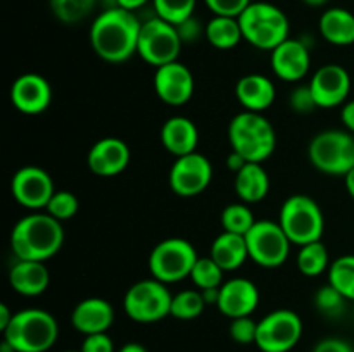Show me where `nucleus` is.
Returning a JSON list of instances; mask_svg holds the SVG:
<instances>
[{
    "instance_id": "1",
    "label": "nucleus",
    "mask_w": 354,
    "mask_h": 352,
    "mask_svg": "<svg viewBox=\"0 0 354 352\" xmlns=\"http://www.w3.org/2000/svg\"><path fill=\"white\" fill-rule=\"evenodd\" d=\"M140 28L135 12L118 6L109 7L93 19L90 43L100 59L120 64L137 54Z\"/></svg>"
},
{
    "instance_id": "2",
    "label": "nucleus",
    "mask_w": 354,
    "mask_h": 352,
    "mask_svg": "<svg viewBox=\"0 0 354 352\" xmlns=\"http://www.w3.org/2000/svg\"><path fill=\"white\" fill-rule=\"evenodd\" d=\"M62 244L61 221L48 213L28 214L10 231V251L19 261H48L61 251Z\"/></svg>"
},
{
    "instance_id": "3",
    "label": "nucleus",
    "mask_w": 354,
    "mask_h": 352,
    "mask_svg": "<svg viewBox=\"0 0 354 352\" xmlns=\"http://www.w3.org/2000/svg\"><path fill=\"white\" fill-rule=\"evenodd\" d=\"M232 150L248 162H263L275 152L277 131L261 113H239L228 124Z\"/></svg>"
},
{
    "instance_id": "4",
    "label": "nucleus",
    "mask_w": 354,
    "mask_h": 352,
    "mask_svg": "<svg viewBox=\"0 0 354 352\" xmlns=\"http://www.w3.org/2000/svg\"><path fill=\"white\" fill-rule=\"evenodd\" d=\"M2 333L3 340L16 352H47L57 342L59 324L47 311L30 307L14 313Z\"/></svg>"
},
{
    "instance_id": "5",
    "label": "nucleus",
    "mask_w": 354,
    "mask_h": 352,
    "mask_svg": "<svg viewBox=\"0 0 354 352\" xmlns=\"http://www.w3.org/2000/svg\"><path fill=\"white\" fill-rule=\"evenodd\" d=\"M239 23L244 40L261 50L272 52L289 38V19L273 3L251 2L239 16Z\"/></svg>"
},
{
    "instance_id": "6",
    "label": "nucleus",
    "mask_w": 354,
    "mask_h": 352,
    "mask_svg": "<svg viewBox=\"0 0 354 352\" xmlns=\"http://www.w3.org/2000/svg\"><path fill=\"white\" fill-rule=\"evenodd\" d=\"M279 224L294 245L311 244L322 240L325 230L324 213L320 206L308 195H290L282 204Z\"/></svg>"
},
{
    "instance_id": "7",
    "label": "nucleus",
    "mask_w": 354,
    "mask_h": 352,
    "mask_svg": "<svg viewBox=\"0 0 354 352\" xmlns=\"http://www.w3.org/2000/svg\"><path fill=\"white\" fill-rule=\"evenodd\" d=\"M310 161L318 171L346 176L354 168V137L342 130H325L311 140Z\"/></svg>"
},
{
    "instance_id": "8",
    "label": "nucleus",
    "mask_w": 354,
    "mask_h": 352,
    "mask_svg": "<svg viewBox=\"0 0 354 352\" xmlns=\"http://www.w3.org/2000/svg\"><path fill=\"white\" fill-rule=\"evenodd\" d=\"M173 295L166 283L159 280H140L127 290L123 299L124 313L137 323H158L171 316Z\"/></svg>"
},
{
    "instance_id": "9",
    "label": "nucleus",
    "mask_w": 354,
    "mask_h": 352,
    "mask_svg": "<svg viewBox=\"0 0 354 352\" xmlns=\"http://www.w3.org/2000/svg\"><path fill=\"white\" fill-rule=\"evenodd\" d=\"M196 248L185 238H166L152 248L149 255V271L152 278L162 283H176L190 278L194 264L197 262Z\"/></svg>"
},
{
    "instance_id": "10",
    "label": "nucleus",
    "mask_w": 354,
    "mask_h": 352,
    "mask_svg": "<svg viewBox=\"0 0 354 352\" xmlns=\"http://www.w3.org/2000/svg\"><path fill=\"white\" fill-rule=\"evenodd\" d=\"M183 41L175 24L156 16L142 23L137 54L147 64L161 68L169 62L178 61Z\"/></svg>"
},
{
    "instance_id": "11",
    "label": "nucleus",
    "mask_w": 354,
    "mask_h": 352,
    "mask_svg": "<svg viewBox=\"0 0 354 352\" xmlns=\"http://www.w3.org/2000/svg\"><path fill=\"white\" fill-rule=\"evenodd\" d=\"M249 259L263 268H279L287 261L290 252L289 237L279 221H256L254 226L245 235Z\"/></svg>"
},
{
    "instance_id": "12",
    "label": "nucleus",
    "mask_w": 354,
    "mask_h": 352,
    "mask_svg": "<svg viewBox=\"0 0 354 352\" xmlns=\"http://www.w3.org/2000/svg\"><path fill=\"white\" fill-rule=\"evenodd\" d=\"M303 321L290 309H277L258 321L256 345L261 352H289L299 344Z\"/></svg>"
},
{
    "instance_id": "13",
    "label": "nucleus",
    "mask_w": 354,
    "mask_h": 352,
    "mask_svg": "<svg viewBox=\"0 0 354 352\" xmlns=\"http://www.w3.org/2000/svg\"><path fill=\"white\" fill-rule=\"evenodd\" d=\"M213 179V166L206 155L199 152L176 157L169 169V186L180 197H196L209 186Z\"/></svg>"
},
{
    "instance_id": "14",
    "label": "nucleus",
    "mask_w": 354,
    "mask_h": 352,
    "mask_svg": "<svg viewBox=\"0 0 354 352\" xmlns=\"http://www.w3.org/2000/svg\"><path fill=\"white\" fill-rule=\"evenodd\" d=\"M10 192L17 204L31 211L45 209L55 192L54 182L45 169L24 166L17 169L10 182Z\"/></svg>"
},
{
    "instance_id": "15",
    "label": "nucleus",
    "mask_w": 354,
    "mask_h": 352,
    "mask_svg": "<svg viewBox=\"0 0 354 352\" xmlns=\"http://www.w3.org/2000/svg\"><path fill=\"white\" fill-rule=\"evenodd\" d=\"M194 75L185 64L175 61L156 68L154 90L159 99L168 106H183L194 95Z\"/></svg>"
},
{
    "instance_id": "16",
    "label": "nucleus",
    "mask_w": 354,
    "mask_h": 352,
    "mask_svg": "<svg viewBox=\"0 0 354 352\" xmlns=\"http://www.w3.org/2000/svg\"><path fill=\"white\" fill-rule=\"evenodd\" d=\"M310 88L320 109H332L342 106L348 99L351 92V76L342 66L325 64L313 75Z\"/></svg>"
},
{
    "instance_id": "17",
    "label": "nucleus",
    "mask_w": 354,
    "mask_h": 352,
    "mask_svg": "<svg viewBox=\"0 0 354 352\" xmlns=\"http://www.w3.org/2000/svg\"><path fill=\"white\" fill-rule=\"evenodd\" d=\"M10 102L19 113L37 116L50 106L52 88L41 75L26 72L14 79L10 86Z\"/></svg>"
},
{
    "instance_id": "18",
    "label": "nucleus",
    "mask_w": 354,
    "mask_h": 352,
    "mask_svg": "<svg viewBox=\"0 0 354 352\" xmlns=\"http://www.w3.org/2000/svg\"><path fill=\"white\" fill-rule=\"evenodd\" d=\"M86 162L93 175L113 178L123 173L130 164V147L121 138H100L88 150Z\"/></svg>"
},
{
    "instance_id": "19",
    "label": "nucleus",
    "mask_w": 354,
    "mask_h": 352,
    "mask_svg": "<svg viewBox=\"0 0 354 352\" xmlns=\"http://www.w3.org/2000/svg\"><path fill=\"white\" fill-rule=\"evenodd\" d=\"M270 64H272L277 78H280L282 81H301L310 71V50L304 45V41L296 40V38H287L283 43H280L279 47L272 50Z\"/></svg>"
},
{
    "instance_id": "20",
    "label": "nucleus",
    "mask_w": 354,
    "mask_h": 352,
    "mask_svg": "<svg viewBox=\"0 0 354 352\" xmlns=\"http://www.w3.org/2000/svg\"><path fill=\"white\" fill-rule=\"evenodd\" d=\"M259 304L258 286L248 278H232L220 286L216 307L230 320L251 316Z\"/></svg>"
},
{
    "instance_id": "21",
    "label": "nucleus",
    "mask_w": 354,
    "mask_h": 352,
    "mask_svg": "<svg viewBox=\"0 0 354 352\" xmlns=\"http://www.w3.org/2000/svg\"><path fill=\"white\" fill-rule=\"evenodd\" d=\"M71 323L83 335L107 333L114 323V309L106 299L88 297L76 304L71 314Z\"/></svg>"
},
{
    "instance_id": "22",
    "label": "nucleus",
    "mask_w": 354,
    "mask_h": 352,
    "mask_svg": "<svg viewBox=\"0 0 354 352\" xmlns=\"http://www.w3.org/2000/svg\"><path fill=\"white\" fill-rule=\"evenodd\" d=\"M235 97L245 110L263 114L275 102L277 88L270 78L252 72L239 79L235 85Z\"/></svg>"
},
{
    "instance_id": "23",
    "label": "nucleus",
    "mask_w": 354,
    "mask_h": 352,
    "mask_svg": "<svg viewBox=\"0 0 354 352\" xmlns=\"http://www.w3.org/2000/svg\"><path fill=\"white\" fill-rule=\"evenodd\" d=\"M161 144L175 157L197 152L199 131L192 119L185 116H173L161 128Z\"/></svg>"
},
{
    "instance_id": "24",
    "label": "nucleus",
    "mask_w": 354,
    "mask_h": 352,
    "mask_svg": "<svg viewBox=\"0 0 354 352\" xmlns=\"http://www.w3.org/2000/svg\"><path fill=\"white\" fill-rule=\"evenodd\" d=\"M9 283L17 293L24 297H37L47 290L50 283V275L40 261H19L10 268Z\"/></svg>"
},
{
    "instance_id": "25",
    "label": "nucleus",
    "mask_w": 354,
    "mask_h": 352,
    "mask_svg": "<svg viewBox=\"0 0 354 352\" xmlns=\"http://www.w3.org/2000/svg\"><path fill=\"white\" fill-rule=\"evenodd\" d=\"M235 192L244 204L261 202L270 192V176L261 162H248L234 179Z\"/></svg>"
},
{
    "instance_id": "26",
    "label": "nucleus",
    "mask_w": 354,
    "mask_h": 352,
    "mask_svg": "<svg viewBox=\"0 0 354 352\" xmlns=\"http://www.w3.org/2000/svg\"><path fill=\"white\" fill-rule=\"evenodd\" d=\"M209 255L223 271H235L249 259L245 237L230 231H221L211 245Z\"/></svg>"
},
{
    "instance_id": "27",
    "label": "nucleus",
    "mask_w": 354,
    "mask_h": 352,
    "mask_svg": "<svg viewBox=\"0 0 354 352\" xmlns=\"http://www.w3.org/2000/svg\"><path fill=\"white\" fill-rule=\"evenodd\" d=\"M320 33L328 43L346 47L354 43V14L342 7H332L320 17Z\"/></svg>"
},
{
    "instance_id": "28",
    "label": "nucleus",
    "mask_w": 354,
    "mask_h": 352,
    "mask_svg": "<svg viewBox=\"0 0 354 352\" xmlns=\"http://www.w3.org/2000/svg\"><path fill=\"white\" fill-rule=\"evenodd\" d=\"M204 33H206L207 41H209L214 48H220V50H230V48L237 47V45L244 40L239 17L214 16L213 19L207 23Z\"/></svg>"
},
{
    "instance_id": "29",
    "label": "nucleus",
    "mask_w": 354,
    "mask_h": 352,
    "mask_svg": "<svg viewBox=\"0 0 354 352\" xmlns=\"http://www.w3.org/2000/svg\"><path fill=\"white\" fill-rule=\"evenodd\" d=\"M296 262L301 275L308 276V278H317V276L324 275V273L328 271V268H330L328 251L322 240L303 245V247L299 248Z\"/></svg>"
},
{
    "instance_id": "30",
    "label": "nucleus",
    "mask_w": 354,
    "mask_h": 352,
    "mask_svg": "<svg viewBox=\"0 0 354 352\" xmlns=\"http://www.w3.org/2000/svg\"><path fill=\"white\" fill-rule=\"evenodd\" d=\"M328 283L348 300H354V255L337 257L328 268Z\"/></svg>"
},
{
    "instance_id": "31",
    "label": "nucleus",
    "mask_w": 354,
    "mask_h": 352,
    "mask_svg": "<svg viewBox=\"0 0 354 352\" xmlns=\"http://www.w3.org/2000/svg\"><path fill=\"white\" fill-rule=\"evenodd\" d=\"M206 306L207 304L201 290H182L176 295H173L171 316L182 321L196 320L203 314Z\"/></svg>"
},
{
    "instance_id": "32",
    "label": "nucleus",
    "mask_w": 354,
    "mask_h": 352,
    "mask_svg": "<svg viewBox=\"0 0 354 352\" xmlns=\"http://www.w3.org/2000/svg\"><path fill=\"white\" fill-rule=\"evenodd\" d=\"M50 10L61 23L76 24L86 19L95 9L97 0H48Z\"/></svg>"
},
{
    "instance_id": "33",
    "label": "nucleus",
    "mask_w": 354,
    "mask_h": 352,
    "mask_svg": "<svg viewBox=\"0 0 354 352\" xmlns=\"http://www.w3.org/2000/svg\"><path fill=\"white\" fill-rule=\"evenodd\" d=\"M254 224V214L249 209L248 204H230L221 211V226L225 231L245 237Z\"/></svg>"
},
{
    "instance_id": "34",
    "label": "nucleus",
    "mask_w": 354,
    "mask_h": 352,
    "mask_svg": "<svg viewBox=\"0 0 354 352\" xmlns=\"http://www.w3.org/2000/svg\"><path fill=\"white\" fill-rule=\"evenodd\" d=\"M223 269L220 268L213 257H199L194 264L192 273H190V280L197 290H207V289H220L223 285Z\"/></svg>"
},
{
    "instance_id": "35",
    "label": "nucleus",
    "mask_w": 354,
    "mask_h": 352,
    "mask_svg": "<svg viewBox=\"0 0 354 352\" xmlns=\"http://www.w3.org/2000/svg\"><path fill=\"white\" fill-rule=\"evenodd\" d=\"M156 16L171 24H180L194 16L197 0H152Z\"/></svg>"
},
{
    "instance_id": "36",
    "label": "nucleus",
    "mask_w": 354,
    "mask_h": 352,
    "mask_svg": "<svg viewBox=\"0 0 354 352\" xmlns=\"http://www.w3.org/2000/svg\"><path fill=\"white\" fill-rule=\"evenodd\" d=\"M45 209L50 216H54L55 219L62 223V221L75 217V214L78 213V199H76L75 193L68 192V190H55Z\"/></svg>"
},
{
    "instance_id": "37",
    "label": "nucleus",
    "mask_w": 354,
    "mask_h": 352,
    "mask_svg": "<svg viewBox=\"0 0 354 352\" xmlns=\"http://www.w3.org/2000/svg\"><path fill=\"white\" fill-rule=\"evenodd\" d=\"M346 297L339 292L337 289L328 283V285L322 286L320 290L315 295V306L325 314V316H337V314L342 313L346 304Z\"/></svg>"
},
{
    "instance_id": "38",
    "label": "nucleus",
    "mask_w": 354,
    "mask_h": 352,
    "mask_svg": "<svg viewBox=\"0 0 354 352\" xmlns=\"http://www.w3.org/2000/svg\"><path fill=\"white\" fill-rule=\"evenodd\" d=\"M228 333L234 342L241 345L256 344V337H258V323L252 320L251 316L235 317L230 321V328Z\"/></svg>"
},
{
    "instance_id": "39",
    "label": "nucleus",
    "mask_w": 354,
    "mask_h": 352,
    "mask_svg": "<svg viewBox=\"0 0 354 352\" xmlns=\"http://www.w3.org/2000/svg\"><path fill=\"white\" fill-rule=\"evenodd\" d=\"M289 106L290 109L297 114H310L313 113L315 109H318V104L310 88V83H308V85L296 86V88L290 92Z\"/></svg>"
},
{
    "instance_id": "40",
    "label": "nucleus",
    "mask_w": 354,
    "mask_h": 352,
    "mask_svg": "<svg viewBox=\"0 0 354 352\" xmlns=\"http://www.w3.org/2000/svg\"><path fill=\"white\" fill-rule=\"evenodd\" d=\"M214 16L239 17L251 3V0H204Z\"/></svg>"
},
{
    "instance_id": "41",
    "label": "nucleus",
    "mask_w": 354,
    "mask_h": 352,
    "mask_svg": "<svg viewBox=\"0 0 354 352\" xmlns=\"http://www.w3.org/2000/svg\"><path fill=\"white\" fill-rule=\"evenodd\" d=\"M82 352H114V342L107 333H93L85 335V340L82 342Z\"/></svg>"
},
{
    "instance_id": "42",
    "label": "nucleus",
    "mask_w": 354,
    "mask_h": 352,
    "mask_svg": "<svg viewBox=\"0 0 354 352\" xmlns=\"http://www.w3.org/2000/svg\"><path fill=\"white\" fill-rule=\"evenodd\" d=\"M176 30H178V35L180 38H182L183 43H190V41H197L201 38V35H203V26H201L199 19H196V17H189V19H185L183 23L176 24Z\"/></svg>"
},
{
    "instance_id": "43",
    "label": "nucleus",
    "mask_w": 354,
    "mask_h": 352,
    "mask_svg": "<svg viewBox=\"0 0 354 352\" xmlns=\"http://www.w3.org/2000/svg\"><path fill=\"white\" fill-rule=\"evenodd\" d=\"M313 352H354L351 344L342 338H324L313 347Z\"/></svg>"
},
{
    "instance_id": "44",
    "label": "nucleus",
    "mask_w": 354,
    "mask_h": 352,
    "mask_svg": "<svg viewBox=\"0 0 354 352\" xmlns=\"http://www.w3.org/2000/svg\"><path fill=\"white\" fill-rule=\"evenodd\" d=\"M341 119L342 123H344V126L348 128L351 133H354V100L344 104V107H342L341 110Z\"/></svg>"
},
{
    "instance_id": "45",
    "label": "nucleus",
    "mask_w": 354,
    "mask_h": 352,
    "mask_svg": "<svg viewBox=\"0 0 354 352\" xmlns=\"http://www.w3.org/2000/svg\"><path fill=\"white\" fill-rule=\"evenodd\" d=\"M245 164H248V161H245L241 154L232 150V154L228 155V168H230L234 173H239Z\"/></svg>"
},
{
    "instance_id": "46",
    "label": "nucleus",
    "mask_w": 354,
    "mask_h": 352,
    "mask_svg": "<svg viewBox=\"0 0 354 352\" xmlns=\"http://www.w3.org/2000/svg\"><path fill=\"white\" fill-rule=\"evenodd\" d=\"M14 313H10V309L7 307V304H0V330H6L7 326L10 324L12 321Z\"/></svg>"
},
{
    "instance_id": "47",
    "label": "nucleus",
    "mask_w": 354,
    "mask_h": 352,
    "mask_svg": "<svg viewBox=\"0 0 354 352\" xmlns=\"http://www.w3.org/2000/svg\"><path fill=\"white\" fill-rule=\"evenodd\" d=\"M147 2H149V0H116V6L123 7V9H127V10H131V12H135V10L140 9V7H144Z\"/></svg>"
},
{
    "instance_id": "48",
    "label": "nucleus",
    "mask_w": 354,
    "mask_h": 352,
    "mask_svg": "<svg viewBox=\"0 0 354 352\" xmlns=\"http://www.w3.org/2000/svg\"><path fill=\"white\" fill-rule=\"evenodd\" d=\"M201 292H203V297L207 306H216L218 299H220V289H207L201 290Z\"/></svg>"
},
{
    "instance_id": "49",
    "label": "nucleus",
    "mask_w": 354,
    "mask_h": 352,
    "mask_svg": "<svg viewBox=\"0 0 354 352\" xmlns=\"http://www.w3.org/2000/svg\"><path fill=\"white\" fill-rule=\"evenodd\" d=\"M118 352H147V349L140 344H135V342H130V344L123 345Z\"/></svg>"
},
{
    "instance_id": "50",
    "label": "nucleus",
    "mask_w": 354,
    "mask_h": 352,
    "mask_svg": "<svg viewBox=\"0 0 354 352\" xmlns=\"http://www.w3.org/2000/svg\"><path fill=\"white\" fill-rule=\"evenodd\" d=\"M344 179H346V188H348L349 195L354 199V168L344 176Z\"/></svg>"
},
{
    "instance_id": "51",
    "label": "nucleus",
    "mask_w": 354,
    "mask_h": 352,
    "mask_svg": "<svg viewBox=\"0 0 354 352\" xmlns=\"http://www.w3.org/2000/svg\"><path fill=\"white\" fill-rule=\"evenodd\" d=\"M304 3H308L310 7H322L328 2V0H303Z\"/></svg>"
},
{
    "instance_id": "52",
    "label": "nucleus",
    "mask_w": 354,
    "mask_h": 352,
    "mask_svg": "<svg viewBox=\"0 0 354 352\" xmlns=\"http://www.w3.org/2000/svg\"><path fill=\"white\" fill-rule=\"evenodd\" d=\"M64 352H82V351H64Z\"/></svg>"
}]
</instances>
